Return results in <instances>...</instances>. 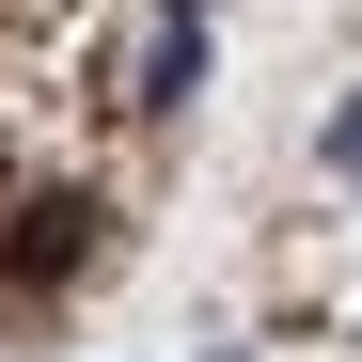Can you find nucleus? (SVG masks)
<instances>
[{
	"label": "nucleus",
	"instance_id": "nucleus-2",
	"mask_svg": "<svg viewBox=\"0 0 362 362\" xmlns=\"http://www.w3.org/2000/svg\"><path fill=\"white\" fill-rule=\"evenodd\" d=\"M189 79H205V16H173V32H158V64H142V110H173Z\"/></svg>",
	"mask_w": 362,
	"mask_h": 362
},
{
	"label": "nucleus",
	"instance_id": "nucleus-3",
	"mask_svg": "<svg viewBox=\"0 0 362 362\" xmlns=\"http://www.w3.org/2000/svg\"><path fill=\"white\" fill-rule=\"evenodd\" d=\"M331 158H346V173H362V95H346V110H331Z\"/></svg>",
	"mask_w": 362,
	"mask_h": 362
},
{
	"label": "nucleus",
	"instance_id": "nucleus-1",
	"mask_svg": "<svg viewBox=\"0 0 362 362\" xmlns=\"http://www.w3.org/2000/svg\"><path fill=\"white\" fill-rule=\"evenodd\" d=\"M79 252H95V205H79V189H47L16 236H0V284H64Z\"/></svg>",
	"mask_w": 362,
	"mask_h": 362
},
{
	"label": "nucleus",
	"instance_id": "nucleus-4",
	"mask_svg": "<svg viewBox=\"0 0 362 362\" xmlns=\"http://www.w3.org/2000/svg\"><path fill=\"white\" fill-rule=\"evenodd\" d=\"M173 16H205V0H173Z\"/></svg>",
	"mask_w": 362,
	"mask_h": 362
}]
</instances>
